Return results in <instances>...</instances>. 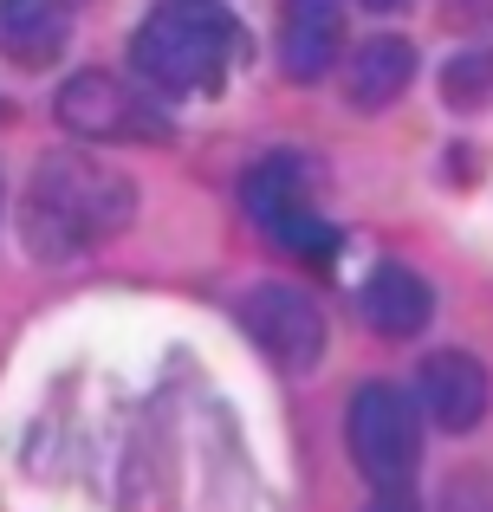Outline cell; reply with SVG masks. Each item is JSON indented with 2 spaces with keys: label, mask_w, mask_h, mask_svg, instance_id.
Wrapping results in <instances>:
<instances>
[{
  "label": "cell",
  "mask_w": 493,
  "mask_h": 512,
  "mask_svg": "<svg viewBox=\"0 0 493 512\" xmlns=\"http://www.w3.org/2000/svg\"><path fill=\"white\" fill-rule=\"evenodd\" d=\"M137 214V182L91 156H46L20 195V240L33 260L65 266L124 234Z\"/></svg>",
  "instance_id": "obj_1"
},
{
  "label": "cell",
  "mask_w": 493,
  "mask_h": 512,
  "mask_svg": "<svg viewBox=\"0 0 493 512\" xmlns=\"http://www.w3.org/2000/svg\"><path fill=\"white\" fill-rule=\"evenodd\" d=\"M234 13L221 0H156L143 26L130 33V59L169 98H195V91H221L234 65Z\"/></svg>",
  "instance_id": "obj_2"
},
{
  "label": "cell",
  "mask_w": 493,
  "mask_h": 512,
  "mask_svg": "<svg viewBox=\"0 0 493 512\" xmlns=\"http://www.w3.org/2000/svg\"><path fill=\"white\" fill-rule=\"evenodd\" d=\"M344 441H351L357 474L377 493H396L409 487L422 461V409L396 383H364L351 396V415H344Z\"/></svg>",
  "instance_id": "obj_3"
},
{
  "label": "cell",
  "mask_w": 493,
  "mask_h": 512,
  "mask_svg": "<svg viewBox=\"0 0 493 512\" xmlns=\"http://www.w3.org/2000/svg\"><path fill=\"white\" fill-rule=\"evenodd\" d=\"M241 318H247L253 344H260L266 357L279 363V370L305 376L312 363H325L331 331H325V312H318V299H312V292L266 279V286H253L247 299H241Z\"/></svg>",
  "instance_id": "obj_4"
},
{
  "label": "cell",
  "mask_w": 493,
  "mask_h": 512,
  "mask_svg": "<svg viewBox=\"0 0 493 512\" xmlns=\"http://www.w3.org/2000/svg\"><path fill=\"white\" fill-rule=\"evenodd\" d=\"M416 409L429 415L442 435H468V428L487 422L493 409V376L481 357L468 350H429L416 370Z\"/></svg>",
  "instance_id": "obj_5"
},
{
  "label": "cell",
  "mask_w": 493,
  "mask_h": 512,
  "mask_svg": "<svg viewBox=\"0 0 493 512\" xmlns=\"http://www.w3.org/2000/svg\"><path fill=\"white\" fill-rule=\"evenodd\" d=\"M52 111H59V124L72 130V137H85V143H111V137H130V130H156V124H143V104L130 98L111 72L65 78L59 98H52Z\"/></svg>",
  "instance_id": "obj_6"
},
{
  "label": "cell",
  "mask_w": 493,
  "mask_h": 512,
  "mask_svg": "<svg viewBox=\"0 0 493 512\" xmlns=\"http://www.w3.org/2000/svg\"><path fill=\"white\" fill-rule=\"evenodd\" d=\"M344 52V0H286V20H279V65L299 85H318V78L338 65Z\"/></svg>",
  "instance_id": "obj_7"
},
{
  "label": "cell",
  "mask_w": 493,
  "mask_h": 512,
  "mask_svg": "<svg viewBox=\"0 0 493 512\" xmlns=\"http://www.w3.org/2000/svg\"><path fill=\"white\" fill-rule=\"evenodd\" d=\"M72 39V0H0V59L39 72Z\"/></svg>",
  "instance_id": "obj_8"
},
{
  "label": "cell",
  "mask_w": 493,
  "mask_h": 512,
  "mask_svg": "<svg viewBox=\"0 0 493 512\" xmlns=\"http://www.w3.org/2000/svg\"><path fill=\"white\" fill-rule=\"evenodd\" d=\"M435 318V292L422 273H409L403 260H383L377 273L364 279V325L377 338H416Z\"/></svg>",
  "instance_id": "obj_9"
},
{
  "label": "cell",
  "mask_w": 493,
  "mask_h": 512,
  "mask_svg": "<svg viewBox=\"0 0 493 512\" xmlns=\"http://www.w3.org/2000/svg\"><path fill=\"white\" fill-rule=\"evenodd\" d=\"M409 78H416V46L396 39V33H370L351 52V65H344V98L357 111H390L409 91Z\"/></svg>",
  "instance_id": "obj_10"
},
{
  "label": "cell",
  "mask_w": 493,
  "mask_h": 512,
  "mask_svg": "<svg viewBox=\"0 0 493 512\" xmlns=\"http://www.w3.org/2000/svg\"><path fill=\"white\" fill-rule=\"evenodd\" d=\"M241 201H247V214L260 227H279L286 214L312 208V201H305V169L292 163V156H266V163L241 182Z\"/></svg>",
  "instance_id": "obj_11"
},
{
  "label": "cell",
  "mask_w": 493,
  "mask_h": 512,
  "mask_svg": "<svg viewBox=\"0 0 493 512\" xmlns=\"http://www.w3.org/2000/svg\"><path fill=\"white\" fill-rule=\"evenodd\" d=\"M442 98L455 111H481L493 104V46H468L442 65Z\"/></svg>",
  "instance_id": "obj_12"
},
{
  "label": "cell",
  "mask_w": 493,
  "mask_h": 512,
  "mask_svg": "<svg viewBox=\"0 0 493 512\" xmlns=\"http://www.w3.org/2000/svg\"><path fill=\"white\" fill-rule=\"evenodd\" d=\"M266 234H273L279 247L305 253V260H331V253H338V227H331L318 208H299V214H286V221H279V227H266Z\"/></svg>",
  "instance_id": "obj_13"
},
{
  "label": "cell",
  "mask_w": 493,
  "mask_h": 512,
  "mask_svg": "<svg viewBox=\"0 0 493 512\" xmlns=\"http://www.w3.org/2000/svg\"><path fill=\"white\" fill-rule=\"evenodd\" d=\"M442 512H493V480L481 474V467L455 474V480H448V493H442Z\"/></svg>",
  "instance_id": "obj_14"
},
{
  "label": "cell",
  "mask_w": 493,
  "mask_h": 512,
  "mask_svg": "<svg viewBox=\"0 0 493 512\" xmlns=\"http://www.w3.org/2000/svg\"><path fill=\"white\" fill-rule=\"evenodd\" d=\"M448 13H455V20H468V26H487L493 20V0H455Z\"/></svg>",
  "instance_id": "obj_15"
},
{
  "label": "cell",
  "mask_w": 493,
  "mask_h": 512,
  "mask_svg": "<svg viewBox=\"0 0 493 512\" xmlns=\"http://www.w3.org/2000/svg\"><path fill=\"white\" fill-rule=\"evenodd\" d=\"M370 512H422V506L409 500V487H396V493H377V500H370Z\"/></svg>",
  "instance_id": "obj_16"
},
{
  "label": "cell",
  "mask_w": 493,
  "mask_h": 512,
  "mask_svg": "<svg viewBox=\"0 0 493 512\" xmlns=\"http://www.w3.org/2000/svg\"><path fill=\"white\" fill-rule=\"evenodd\" d=\"M357 7H364V13H403L409 0H357Z\"/></svg>",
  "instance_id": "obj_17"
}]
</instances>
